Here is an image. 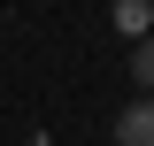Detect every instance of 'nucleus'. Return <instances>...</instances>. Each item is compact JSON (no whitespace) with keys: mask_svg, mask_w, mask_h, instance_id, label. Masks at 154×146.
Listing matches in <instances>:
<instances>
[{"mask_svg":"<svg viewBox=\"0 0 154 146\" xmlns=\"http://www.w3.org/2000/svg\"><path fill=\"white\" fill-rule=\"evenodd\" d=\"M131 77L154 92V38H139V46H131Z\"/></svg>","mask_w":154,"mask_h":146,"instance_id":"2","label":"nucleus"},{"mask_svg":"<svg viewBox=\"0 0 154 146\" xmlns=\"http://www.w3.org/2000/svg\"><path fill=\"white\" fill-rule=\"evenodd\" d=\"M116 146H154V92H139L131 108L116 115Z\"/></svg>","mask_w":154,"mask_h":146,"instance_id":"1","label":"nucleus"}]
</instances>
